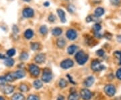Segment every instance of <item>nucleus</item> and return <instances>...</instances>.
<instances>
[{"label":"nucleus","instance_id":"15","mask_svg":"<svg viewBox=\"0 0 121 100\" xmlns=\"http://www.w3.org/2000/svg\"><path fill=\"white\" fill-rule=\"evenodd\" d=\"M65 44H66V42H65V39L62 38H59V39L57 40V41H56V44H57L59 48H63L65 46Z\"/></svg>","mask_w":121,"mask_h":100},{"label":"nucleus","instance_id":"45","mask_svg":"<svg viewBox=\"0 0 121 100\" xmlns=\"http://www.w3.org/2000/svg\"><path fill=\"white\" fill-rule=\"evenodd\" d=\"M117 39H118V40L119 42H121V36H117Z\"/></svg>","mask_w":121,"mask_h":100},{"label":"nucleus","instance_id":"20","mask_svg":"<svg viewBox=\"0 0 121 100\" xmlns=\"http://www.w3.org/2000/svg\"><path fill=\"white\" fill-rule=\"evenodd\" d=\"M98 20V17L94 16H88L86 18L87 22H97Z\"/></svg>","mask_w":121,"mask_h":100},{"label":"nucleus","instance_id":"43","mask_svg":"<svg viewBox=\"0 0 121 100\" xmlns=\"http://www.w3.org/2000/svg\"><path fill=\"white\" fill-rule=\"evenodd\" d=\"M13 30L15 33H17V32H18V31H19V30H18L17 27H16V26H14L13 27Z\"/></svg>","mask_w":121,"mask_h":100},{"label":"nucleus","instance_id":"21","mask_svg":"<svg viewBox=\"0 0 121 100\" xmlns=\"http://www.w3.org/2000/svg\"><path fill=\"white\" fill-rule=\"evenodd\" d=\"M33 85H34V87L36 89H40L41 87H43V83L40 80H36L35 81H34V83H33Z\"/></svg>","mask_w":121,"mask_h":100},{"label":"nucleus","instance_id":"18","mask_svg":"<svg viewBox=\"0 0 121 100\" xmlns=\"http://www.w3.org/2000/svg\"><path fill=\"white\" fill-rule=\"evenodd\" d=\"M14 89L13 86L12 85H7L4 87V92L5 94H10L11 93H12Z\"/></svg>","mask_w":121,"mask_h":100},{"label":"nucleus","instance_id":"3","mask_svg":"<svg viewBox=\"0 0 121 100\" xmlns=\"http://www.w3.org/2000/svg\"><path fill=\"white\" fill-rule=\"evenodd\" d=\"M91 68L94 71H100L104 69L105 67L103 65H102V63L99 61L95 60L91 62Z\"/></svg>","mask_w":121,"mask_h":100},{"label":"nucleus","instance_id":"16","mask_svg":"<svg viewBox=\"0 0 121 100\" xmlns=\"http://www.w3.org/2000/svg\"><path fill=\"white\" fill-rule=\"evenodd\" d=\"M104 13V9L102 8H98L95 10V12H94V14H95V16L97 17H100L102 16L103 14Z\"/></svg>","mask_w":121,"mask_h":100},{"label":"nucleus","instance_id":"24","mask_svg":"<svg viewBox=\"0 0 121 100\" xmlns=\"http://www.w3.org/2000/svg\"><path fill=\"white\" fill-rule=\"evenodd\" d=\"M79 97L78 94L75 93H73L69 96L68 100H79Z\"/></svg>","mask_w":121,"mask_h":100},{"label":"nucleus","instance_id":"35","mask_svg":"<svg viewBox=\"0 0 121 100\" xmlns=\"http://www.w3.org/2000/svg\"><path fill=\"white\" fill-rule=\"evenodd\" d=\"M20 89L22 92H26L28 90V87L26 86V85H21V86L20 87Z\"/></svg>","mask_w":121,"mask_h":100},{"label":"nucleus","instance_id":"7","mask_svg":"<svg viewBox=\"0 0 121 100\" xmlns=\"http://www.w3.org/2000/svg\"><path fill=\"white\" fill-rule=\"evenodd\" d=\"M73 66V61L70 59H66L65 61H62V62L60 63V67L65 69L71 68Z\"/></svg>","mask_w":121,"mask_h":100},{"label":"nucleus","instance_id":"25","mask_svg":"<svg viewBox=\"0 0 121 100\" xmlns=\"http://www.w3.org/2000/svg\"><path fill=\"white\" fill-rule=\"evenodd\" d=\"M40 33L42 34L45 35L47 34L48 32V28L46 26H43L40 27Z\"/></svg>","mask_w":121,"mask_h":100},{"label":"nucleus","instance_id":"14","mask_svg":"<svg viewBox=\"0 0 121 100\" xmlns=\"http://www.w3.org/2000/svg\"><path fill=\"white\" fill-rule=\"evenodd\" d=\"M33 35H34V32H33V31L31 29H28L24 32V36H25V38H26V39L32 38Z\"/></svg>","mask_w":121,"mask_h":100},{"label":"nucleus","instance_id":"17","mask_svg":"<svg viewBox=\"0 0 121 100\" xmlns=\"http://www.w3.org/2000/svg\"><path fill=\"white\" fill-rule=\"evenodd\" d=\"M24 96H23L21 93H15L12 97V100H24Z\"/></svg>","mask_w":121,"mask_h":100},{"label":"nucleus","instance_id":"2","mask_svg":"<svg viewBox=\"0 0 121 100\" xmlns=\"http://www.w3.org/2000/svg\"><path fill=\"white\" fill-rule=\"evenodd\" d=\"M52 79V75L51 70L48 69H45L43 71V73L42 76V79L44 82L45 83H48L50 81H51Z\"/></svg>","mask_w":121,"mask_h":100},{"label":"nucleus","instance_id":"12","mask_svg":"<svg viewBox=\"0 0 121 100\" xmlns=\"http://www.w3.org/2000/svg\"><path fill=\"white\" fill-rule=\"evenodd\" d=\"M57 13L59 16L60 21L63 23H65L66 22V17H65V13L64 11L62 9H57Z\"/></svg>","mask_w":121,"mask_h":100},{"label":"nucleus","instance_id":"33","mask_svg":"<svg viewBox=\"0 0 121 100\" xmlns=\"http://www.w3.org/2000/svg\"><path fill=\"white\" fill-rule=\"evenodd\" d=\"M67 9L70 13H73L75 10V8L73 5H69V6L67 7Z\"/></svg>","mask_w":121,"mask_h":100},{"label":"nucleus","instance_id":"5","mask_svg":"<svg viewBox=\"0 0 121 100\" xmlns=\"http://www.w3.org/2000/svg\"><path fill=\"white\" fill-rule=\"evenodd\" d=\"M29 71H30V74L32 75L34 77H37L39 76L40 73V70L38 66L35 65H30L29 66Z\"/></svg>","mask_w":121,"mask_h":100},{"label":"nucleus","instance_id":"36","mask_svg":"<svg viewBox=\"0 0 121 100\" xmlns=\"http://www.w3.org/2000/svg\"><path fill=\"white\" fill-rule=\"evenodd\" d=\"M6 79L4 77H0V85H4L6 83Z\"/></svg>","mask_w":121,"mask_h":100},{"label":"nucleus","instance_id":"1","mask_svg":"<svg viewBox=\"0 0 121 100\" xmlns=\"http://www.w3.org/2000/svg\"><path fill=\"white\" fill-rule=\"evenodd\" d=\"M75 59L79 65H83L88 60V55L83 51L81 50L77 52L75 55Z\"/></svg>","mask_w":121,"mask_h":100},{"label":"nucleus","instance_id":"11","mask_svg":"<svg viewBox=\"0 0 121 100\" xmlns=\"http://www.w3.org/2000/svg\"><path fill=\"white\" fill-rule=\"evenodd\" d=\"M13 75L15 79H21L25 76V72L23 70H19L13 73Z\"/></svg>","mask_w":121,"mask_h":100},{"label":"nucleus","instance_id":"22","mask_svg":"<svg viewBox=\"0 0 121 100\" xmlns=\"http://www.w3.org/2000/svg\"><path fill=\"white\" fill-rule=\"evenodd\" d=\"M77 49V46L75 45H71L69 46V48H67V52L69 54H73L74 52L76 51Z\"/></svg>","mask_w":121,"mask_h":100},{"label":"nucleus","instance_id":"49","mask_svg":"<svg viewBox=\"0 0 121 100\" xmlns=\"http://www.w3.org/2000/svg\"><path fill=\"white\" fill-rule=\"evenodd\" d=\"M23 1H26V2H28V1H30V0H23Z\"/></svg>","mask_w":121,"mask_h":100},{"label":"nucleus","instance_id":"30","mask_svg":"<svg viewBox=\"0 0 121 100\" xmlns=\"http://www.w3.org/2000/svg\"><path fill=\"white\" fill-rule=\"evenodd\" d=\"M39 48H40V44L37 42H34L31 44V48L33 50H39Z\"/></svg>","mask_w":121,"mask_h":100},{"label":"nucleus","instance_id":"31","mask_svg":"<svg viewBox=\"0 0 121 100\" xmlns=\"http://www.w3.org/2000/svg\"><path fill=\"white\" fill-rule=\"evenodd\" d=\"M114 56L119 60V64L121 65V51H117L114 53Z\"/></svg>","mask_w":121,"mask_h":100},{"label":"nucleus","instance_id":"39","mask_svg":"<svg viewBox=\"0 0 121 100\" xmlns=\"http://www.w3.org/2000/svg\"><path fill=\"white\" fill-rule=\"evenodd\" d=\"M117 78L118 79L121 80V68L117 71Z\"/></svg>","mask_w":121,"mask_h":100},{"label":"nucleus","instance_id":"32","mask_svg":"<svg viewBox=\"0 0 121 100\" xmlns=\"http://www.w3.org/2000/svg\"><path fill=\"white\" fill-rule=\"evenodd\" d=\"M101 28H102L101 26L99 24H95L92 27V29L94 30V32H99L101 30Z\"/></svg>","mask_w":121,"mask_h":100},{"label":"nucleus","instance_id":"19","mask_svg":"<svg viewBox=\"0 0 121 100\" xmlns=\"http://www.w3.org/2000/svg\"><path fill=\"white\" fill-rule=\"evenodd\" d=\"M52 34L55 36H60L62 34V29L60 28H55L52 30Z\"/></svg>","mask_w":121,"mask_h":100},{"label":"nucleus","instance_id":"28","mask_svg":"<svg viewBox=\"0 0 121 100\" xmlns=\"http://www.w3.org/2000/svg\"><path fill=\"white\" fill-rule=\"evenodd\" d=\"M16 54V50L14 48H11L7 51V55L8 57H13Z\"/></svg>","mask_w":121,"mask_h":100},{"label":"nucleus","instance_id":"23","mask_svg":"<svg viewBox=\"0 0 121 100\" xmlns=\"http://www.w3.org/2000/svg\"><path fill=\"white\" fill-rule=\"evenodd\" d=\"M4 64L8 67H12L14 64V61L12 58H5L4 61Z\"/></svg>","mask_w":121,"mask_h":100},{"label":"nucleus","instance_id":"29","mask_svg":"<svg viewBox=\"0 0 121 100\" xmlns=\"http://www.w3.org/2000/svg\"><path fill=\"white\" fill-rule=\"evenodd\" d=\"M28 57L29 56H28V53H26V52H22V54H21V55H20V58L22 61H26V60L28 59Z\"/></svg>","mask_w":121,"mask_h":100},{"label":"nucleus","instance_id":"47","mask_svg":"<svg viewBox=\"0 0 121 100\" xmlns=\"http://www.w3.org/2000/svg\"><path fill=\"white\" fill-rule=\"evenodd\" d=\"M44 5H45V6H47H47L49 5V3H48V2H45V3L44 4Z\"/></svg>","mask_w":121,"mask_h":100},{"label":"nucleus","instance_id":"6","mask_svg":"<svg viewBox=\"0 0 121 100\" xmlns=\"http://www.w3.org/2000/svg\"><path fill=\"white\" fill-rule=\"evenodd\" d=\"M81 96L84 100H90L91 98L92 94L90 90L87 89H83L81 91Z\"/></svg>","mask_w":121,"mask_h":100},{"label":"nucleus","instance_id":"34","mask_svg":"<svg viewBox=\"0 0 121 100\" xmlns=\"http://www.w3.org/2000/svg\"><path fill=\"white\" fill-rule=\"evenodd\" d=\"M27 100H39V98L35 95H30L28 96Z\"/></svg>","mask_w":121,"mask_h":100},{"label":"nucleus","instance_id":"46","mask_svg":"<svg viewBox=\"0 0 121 100\" xmlns=\"http://www.w3.org/2000/svg\"><path fill=\"white\" fill-rule=\"evenodd\" d=\"M57 100H64V97L63 96H60V97H59V98H58Z\"/></svg>","mask_w":121,"mask_h":100},{"label":"nucleus","instance_id":"37","mask_svg":"<svg viewBox=\"0 0 121 100\" xmlns=\"http://www.w3.org/2000/svg\"><path fill=\"white\" fill-rule=\"evenodd\" d=\"M110 2L114 5H118L121 3V0H110Z\"/></svg>","mask_w":121,"mask_h":100},{"label":"nucleus","instance_id":"8","mask_svg":"<svg viewBox=\"0 0 121 100\" xmlns=\"http://www.w3.org/2000/svg\"><path fill=\"white\" fill-rule=\"evenodd\" d=\"M22 14H23V16L26 18H30L34 16V11L32 8H25L23 12H22Z\"/></svg>","mask_w":121,"mask_h":100},{"label":"nucleus","instance_id":"13","mask_svg":"<svg viewBox=\"0 0 121 100\" xmlns=\"http://www.w3.org/2000/svg\"><path fill=\"white\" fill-rule=\"evenodd\" d=\"M94 83V78L93 77H89L86 79L84 84L86 87H91Z\"/></svg>","mask_w":121,"mask_h":100},{"label":"nucleus","instance_id":"10","mask_svg":"<svg viewBox=\"0 0 121 100\" xmlns=\"http://www.w3.org/2000/svg\"><path fill=\"white\" fill-rule=\"evenodd\" d=\"M45 59H46V57L45 55L41 53V54H37L36 57H35V61L37 62V63H39V64H41L44 62L45 61Z\"/></svg>","mask_w":121,"mask_h":100},{"label":"nucleus","instance_id":"44","mask_svg":"<svg viewBox=\"0 0 121 100\" xmlns=\"http://www.w3.org/2000/svg\"><path fill=\"white\" fill-rule=\"evenodd\" d=\"M0 58H1V59H5V57L4 54H0Z\"/></svg>","mask_w":121,"mask_h":100},{"label":"nucleus","instance_id":"27","mask_svg":"<svg viewBox=\"0 0 121 100\" xmlns=\"http://www.w3.org/2000/svg\"><path fill=\"white\" fill-rule=\"evenodd\" d=\"M5 79H6V81H9V82L13 81V80L15 79V78H14V77H13V73H12V74L9 73V74L7 75L6 77H5Z\"/></svg>","mask_w":121,"mask_h":100},{"label":"nucleus","instance_id":"4","mask_svg":"<svg viewBox=\"0 0 121 100\" xmlns=\"http://www.w3.org/2000/svg\"><path fill=\"white\" fill-rule=\"evenodd\" d=\"M104 92L106 93V95L108 96L112 97L116 93V89L112 85H108L104 87Z\"/></svg>","mask_w":121,"mask_h":100},{"label":"nucleus","instance_id":"41","mask_svg":"<svg viewBox=\"0 0 121 100\" xmlns=\"http://www.w3.org/2000/svg\"><path fill=\"white\" fill-rule=\"evenodd\" d=\"M104 37L106 38L107 39H110L111 37H112V35L110 34H109V33H106L105 35H104Z\"/></svg>","mask_w":121,"mask_h":100},{"label":"nucleus","instance_id":"40","mask_svg":"<svg viewBox=\"0 0 121 100\" xmlns=\"http://www.w3.org/2000/svg\"><path fill=\"white\" fill-rule=\"evenodd\" d=\"M55 17L52 15V14H51V15H50L49 16V17H48V20L50 21V22H53L55 20Z\"/></svg>","mask_w":121,"mask_h":100},{"label":"nucleus","instance_id":"9","mask_svg":"<svg viewBox=\"0 0 121 100\" xmlns=\"http://www.w3.org/2000/svg\"><path fill=\"white\" fill-rule=\"evenodd\" d=\"M66 36H67V38L68 39L71 40H73L77 38V32H76V31L74 30L73 29H70L67 32Z\"/></svg>","mask_w":121,"mask_h":100},{"label":"nucleus","instance_id":"38","mask_svg":"<svg viewBox=\"0 0 121 100\" xmlns=\"http://www.w3.org/2000/svg\"><path fill=\"white\" fill-rule=\"evenodd\" d=\"M96 53H97V54L98 55V56H99V57H103L104 55V51L102 50V49H99V50H98L97 52H96Z\"/></svg>","mask_w":121,"mask_h":100},{"label":"nucleus","instance_id":"48","mask_svg":"<svg viewBox=\"0 0 121 100\" xmlns=\"http://www.w3.org/2000/svg\"><path fill=\"white\" fill-rule=\"evenodd\" d=\"M0 100H5L3 97H0Z\"/></svg>","mask_w":121,"mask_h":100},{"label":"nucleus","instance_id":"42","mask_svg":"<svg viewBox=\"0 0 121 100\" xmlns=\"http://www.w3.org/2000/svg\"><path fill=\"white\" fill-rule=\"evenodd\" d=\"M95 36L97 37V38H102V34H100V32H95Z\"/></svg>","mask_w":121,"mask_h":100},{"label":"nucleus","instance_id":"26","mask_svg":"<svg viewBox=\"0 0 121 100\" xmlns=\"http://www.w3.org/2000/svg\"><path fill=\"white\" fill-rule=\"evenodd\" d=\"M67 81L65 80L64 79H61L59 81V86H60L61 88H64V87H67Z\"/></svg>","mask_w":121,"mask_h":100}]
</instances>
